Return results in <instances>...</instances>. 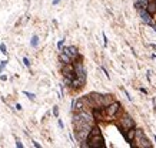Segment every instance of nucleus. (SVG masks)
Segmentation results:
<instances>
[{"label": "nucleus", "instance_id": "1", "mask_svg": "<svg viewBox=\"0 0 156 148\" xmlns=\"http://www.w3.org/2000/svg\"><path fill=\"white\" fill-rule=\"evenodd\" d=\"M87 147L92 148H100V147H105V140L102 137V132L99 130L98 127H93L90 128L89 131V135H87Z\"/></svg>", "mask_w": 156, "mask_h": 148}, {"label": "nucleus", "instance_id": "2", "mask_svg": "<svg viewBox=\"0 0 156 148\" xmlns=\"http://www.w3.org/2000/svg\"><path fill=\"white\" fill-rule=\"evenodd\" d=\"M63 53H65L66 56H69V57H70V60H73V58H76V57H79V53H77L76 47H73V46H70V47H65V49H63Z\"/></svg>", "mask_w": 156, "mask_h": 148}, {"label": "nucleus", "instance_id": "3", "mask_svg": "<svg viewBox=\"0 0 156 148\" xmlns=\"http://www.w3.org/2000/svg\"><path fill=\"white\" fill-rule=\"evenodd\" d=\"M119 108H120V104H119V103H112V104L106 108V114L110 115V117H113V115L117 114Z\"/></svg>", "mask_w": 156, "mask_h": 148}, {"label": "nucleus", "instance_id": "4", "mask_svg": "<svg viewBox=\"0 0 156 148\" xmlns=\"http://www.w3.org/2000/svg\"><path fill=\"white\" fill-rule=\"evenodd\" d=\"M122 125H123V128H132L133 125H135V123H133V120L130 118V115L129 114H125L123 120H122Z\"/></svg>", "mask_w": 156, "mask_h": 148}, {"label": "nucleus", "instance_id": "5", "mask_svg": "<svg viewBox=\"0 0 156 148\" xmlns=\"http://www.w3.org/2000/svg\"><path fill=\"white\" fill-rule=\"evenodd\" d=\"M123 135H125V138H126V141L132 144V141H133V138H135V131H133L132 128H128V132L123 131Z\"/></svg>", "mask_w": 156, "mask_h": 148}, {"label": "nucleus", "instance_id": "6", "mask_svg": "<svg viewBox=\"0 0 156 148\" xmlns=\"http://www.w3.org/2000/svg\"><path fill=\"white\" fill-rule=\"evenodd\" d=\"M140 17H142V20L145 22V23H152V19H150V13H148V11H145V10H142L140 11Z\"/></svg>", "mask_w": 156, "mask_h": 148}, {"label": "nucleus", "instance_id": "7", "mask_svg": "<svg viewBox=\"0 0 156 148\" xmlns=\"http://www.w3.org/2000/svg\"><path fill=\"white\" fill-rule=\"evenodd\" d=\"M148 6V0H136L135 1V7L136 9H145Z\"/></svg>", "mask_w": 156, "mask_h": 148}, {"label": "nucleus", "instance_id": "8", "mask_svg": "<svg viewBox=\"0 0 156 148\" xmlns=\"http://www.w3.org/2000/svg\"><path fill=\"white\" fill-rule=\"evenodd\" d=\"M60 60L63 61V64H69V63H70V57H69V56H66L65 53H62V54H60Z\"/></svg>", "mask_w": 156, "mask_h": 148}, {"label": "nucleus", "instance_id": "9", "mask_svg": "<svg viewBox=\"0 0 156 148\" xmlns=\"http://www.w3.org/2000/svg\"><path fill=\"white\" fill-rule=\"evenodd\" d=\"M30 44H32V47H37V44H39V37H37V36H33Z\"/></svg>", "mask_w": 156, "mask_h": 148}, {"label": "nucleus", "instance_id": "10", "mask_svg": "<svg viewBox=\"0 0 156 148\" xmlns=\"http://www.w3.org/2000/svg\"><path fill=\"white\" fill-rule=\"evenodd\" d=\"M149 6V13H155L156 11V3H150V4H148Z\"/></svg>", "mask_w": 156, "mask_h": 148}, {"label": "nucleus", "instance_id": "11", "mask_svg": "<svg viewBox=\"0 0 156 148\" xmlns=\"http://www.w3.org/2000/svg\"><path fill=\"white\" fill-rule=\"evenodd\" d=\"M0 51H1V53H3V54H7V49H6V46H4V44H3V43H1V44H0Z\"/></svg>", "mask_w": 156, "mask_h": 148}, {"label": "nucleus", "instance_id": "12", "mask_svg": "<svg viewBox=\"0 0 156 148\" xmlns=\"http://www.w3.org/2000/svg\"><path fill=\"white\" fill-rule=\"evenodd\" d=\"M25 96H27V97H29L30 100H34V97H36L34 94H32V93H29V91H25Z\"/></svg>", "mask_w": 156, "mask_h": 148}, {"label": "nucleus", "instance_id": "13", "mask_svg": "<svg viewBox=\"0 0 156 148\" xmlns=\"http://www.w3.org/2000/svg\"><path fill=\"white\" fill-rule=\"evenodd\" d=\"M23 63H25L26 67H30V61H29V58H27V57L23 58Z\"/></svg>", "mask_w": 156, "mask_h": 148}, {"label": "nucleus", "instance_id": "14", "mask_svg": "<svg viewBox=\"0 0 156 148\" xmlns=\"http://www.w3.org/2000/svg\"><path fill=\"white\" fill-rule=\"evenodd\" d=\"M16 145H17L19 148H23V144L20 142V140H19V138H16Z\"/></svg>", "mask_w": 156, "mask_h": 148}, {"label": "nucleus", "instance_id": "15", "mask_svg": "<svg viewBox=\"0 0 156 148\" xmlns=\"http://www.w3.org/2000/svg\"><path fill=\"white\" fill-rule=\"evenodd\" d=\"M6 63H7V61H1V64H0V71H3V68L6 67Z\"/></svg>", "mask_w": 156, "mask_h": 148}, {"label": "nucleus", "instance_id": "16", "mask_svg": "<svg viewBox=\"0 0 156 148\" xmlns=\"http://www.w3.org/2000/svg\"><path fill=\"white\" fill-rule=\"evenodd\" d=\"M103 44H105V47L107 46V37H106V34L103 33Z\"/></svg>", "mask_w": 156, "mask_h": 148}, {"label": "nucleus", "instance_id": "17", "mask_svg": "<svg viewBox=\"0 0 156 148\" xmlns=\"http://www.w3.org/2000/svg\"><path fill=\"white\" fill-rule=\"evenodd\" d=\"M53 114H55V117H58V115H59V110H58V107H53Z\"/></svg>", "mask_w": 156, "mask_h": 148}, {"label": "nucleus", "instance_id": "18", "mask_svg": "<svg viewBox=\"0 0 156 148\" xmlns=\"http://www.w3.org/2000/svg\"><path fill=\"white\" fill-rule=\"evenodd\" d=\"M63 43H65V40H60V41H59V43H58V47H59V49H62V46H63Z\"/></svg>", "mask_w": 156, "mask_h": 148}, {"label": "nucleus", "instance_id": "19", "mask_svg": "<svg viewBox=\"0 0 156 148\" xmlns=\"http://www.w3.org/2000/svg\"><path fill=\"white\" fill-rule=\"evenodd\" d=\"M33 145H34V147H37V148H40V144H39V142H36V141H33Z\"/></svg>", "mask_w": 156, "mask_h": 148}, {"label": "nucleus", "instance_id": "20", "mask_svg": "<svg viewBox=\"0 0 156 148\" xmlns=\"http://www.w3.org/2000/svg\"><path fill=\"white\" fill-rule=\"evenodd\" d=\"M58 124H59V127H60V128H63V123H62L60 120H59V121H58Z\"/></svg>", "mask_w": 156, "mask_h": 148}, {"label": "nucleus", "instance_id": "21", "mask_svg": "<svg viewBox=\"0 0 156 148\" xmlns=\"http://www.w3.org/2000/svg\"><path fill=\"white\" fill-rule=\"evenodd\" d=\"M59 1H60V0H53V6H56V4H58Z\"/></svg>", "mask_w": 156, "mask_h": 148}, {"label": "nucleus", "instance_id": "22", "mask_svg": "<svg viewBox=\"0 0 156 148\" xmlns=\"http://www.w3.org/2000/svg\"><path fill=\"white\" fill-rule=\"evenodd\" d=\"M150 24L153 26V27H155V30H156V23H150Z\"/></svg>", "mask_w": 156, "mask_h": 148}, {"label": "nucleus", "instance_id": "23", "mask_svg": "<svg viewBox=\"0 0 156 148\" xmlns=\"http://www.w3.org/2000/svg\"><path fill=\"white\" fill-rule=\"evenodd\" d=\"M155 140H156V135H155Z\"/></svg>", "mask_w": 156, "mask_h": 148}]
</instances>
